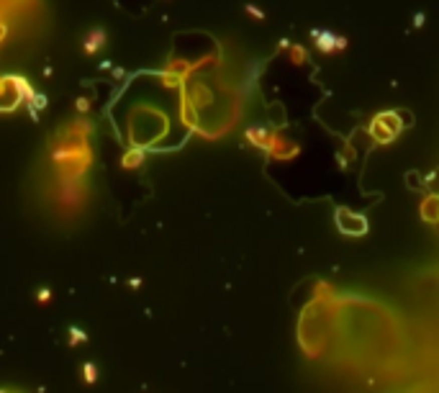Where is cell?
<instances>
[{"label":"cell","mask_w":439,"mask_h":393,"mask_svg":"<svg viewBox=\"0 0 439 393\" xmlns=\"http://www.w3.org/2000/svg\"><path fill=\"white\" fill-rule=\"evenodd\" d=\"M90 36H93V39H87V41H85V49H87V52H95L98 44H103V31H93Z\"/></svg>","instance_id":"2"},{"label":"cell","mask_w":439,"mask_h":393,"mask_svg":"<svg viewBox=\"0 0 439 393\" xmlns=\"http://www.w3.org/2000/svg\"><path fill=\"white\" fill-rule=\"evenodd\" d=\"M85 378L90 380V383L95 380V365H93V362H87V365H85Z\"/></svg>","instance_id":"3"},{"label":"cell","mask_w":439,"mask_h":393,"mask_svg":"<svg viewBox=\"0 0 439 393\" xmlns=\"http://www.w3.org/2000/svg\"><path fill=\"white\" fill-rule=\"evenodd\" d=\"M0 393H13V390H0Z\"/></svg>","instance_id":"4"},{"label":"cell","mask_w":439,"mask_h":393,"mask_svg":"<svg viewBox=\"0 0 439 393\" xmlns=\"http://www.w3.org/2000/svg\"><path fill=\"white\" fill-rule=\"evenodd\" d=\"M314 39H316V44H319L321 49H332L334 44H337V36H332V34H319Z\"/></svg>","instance_id":"1"}]
</instances>
